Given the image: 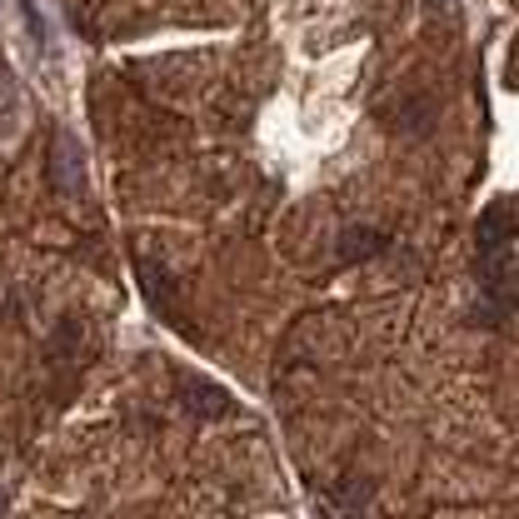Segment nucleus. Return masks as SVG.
Listing matches in <instances>:
<instances>
[{
	"label": "nucleus",
	"mask_w": 519,
	"mask_h": 519,
	"mask_svg": "<svg viewBox=\"0 0 519 519\" xmlns=\"http://www.w3.org/2000/svg\"><path fill=\"white\" fill-rule=\"evenodd\" d=\"M50 180L65 195H80L85 190V150H80L75 135H55V145H50Z\"/></svg>",
	"instance_id": "1"
},
{
	"label": "nucleus",
	"mask_w": 519,
	"mask_h": 519,
	"mask_svg": "<svg viewBox=\"0 0 519 519\" xmlns=\"http://www.w3.org/2000/svg\"><path fill=\"white\" fill-rule=\"evenodd\" d=\"M180 405H185L195 420H220V415L235 410V400H230L220 385H210V380H185V385H180Z\"/></svg>",
	"instance_id": "2"
},
{
	"label": "nucleus",
	"mask_w": 519,
	"mask_h": 519,
	"mask_svg": "<svg viewBox=\"0 0 519 519\" xmlns=\"http://www.w3.org/2000/svg\"><path fill=\"white\" fill-rule=\"evenodd\" d=\"M515 240V200H495L480 215V250H510Z\"/></svg>",
	"instance_id": "3"
},
{
	"label": "nucleus",
	"mask_w": 519,
	"mask_h": 519,
	"mask_svg": "<svg viewBox=\"0 0 519 519\" xmlns=\"http://www.w3.org/2000/svg\"><path fill=\"white\" fill-rule=\"evenodd\" d=\"M380 250H385V235L370 230V225H345L340 240H335L340 265H360V260H370V255H380Z\"/></svg>",
	"instance_id": "4"
},
{
	"label": "nucleus",
	"mask_w": 519,
	"mask_h": 519,
	"mask_svg": "<svg viewBox=\"0 0 519 519\" xmlns=\"http://www.w3.org/2000/svg\"><path fill=\"white\" fill-rule=\"evenodd\" d=\"M135 285H140V295L150 300L155 315L175 320V315H170V295H175V285H170V275H165L155 260H135Z\"/></svg>",
	"instance_id": "5"
},
{
	"label": "nucleus",
	"mask_w": 519,
	"mask_h": 519,
	"mask_svg": "<svg viewBox=\"0 0 519 519\" xmlns=\"http://www.w3.org/2000/svg\"><path fill=\"white\" fill-rule=\"evenodd\" d=\"M435 125V105H430V95H415L410 105H405V115H400V130H430Z\"/></svg>",
	"instance_id": "6"
},
{
	"label": "nucleus",
	"mask_w": 519,
	"mask_h": 519,
	"mask_svg": "<svg viewBox=\"0 0 519 519\" xmlns=\"http://www.w3.org/2000/svg\"><path fill=\"white\" fill-rule=\"evenodd\" d=\"M20 5V15H25V30H30V40L45 50V20H40V5L35 0H15Z\"/></svg>",
	"instance_id": "7"
},
{
	"label": "nucleus",
	"mask_w": 519,
	"mask_h": 519,
	"mask_svg": "<svg viewBox=\"0 0 519 519\" xmlns=\"http://www.w3.org/2000/svg\"><path fill=\"white\" fill-rule=\"evenodd\" d=\"M75 340H80V320H60V325H55V350H65V355H70V350H75Z\"/></svg>",
	"instance_id": "8"
},
{
	"label": "nucleus",
	"mask_w": 519,
	"mask_h": 519,
	"mask_svg": "<svg viewBox=\"0 0 519 519\" xmlns=\"http://www.w3.org/2000/svg\"><path fill=\"white\" fill-rule=\"evenodd\" d=\"M365 500H370V485H350L345 490V510H365Z\"/></svg>",
	"instance_id": "9"
},
{
	"label": "nucleus",
	"mask_w": 519,
	"mask_h": 519,
	"mask_svg": "<svg viewBox=\"0 0 519 519\" xmlns=\"http://www.w3.org/2000/svg\"><path fill=\"white\" fill-rule=\"evenodd\" d=\"M425 5H430V10H450L455 0H425Z\"/></svg>",
	"instance_id": "10"
}]
</instances>
